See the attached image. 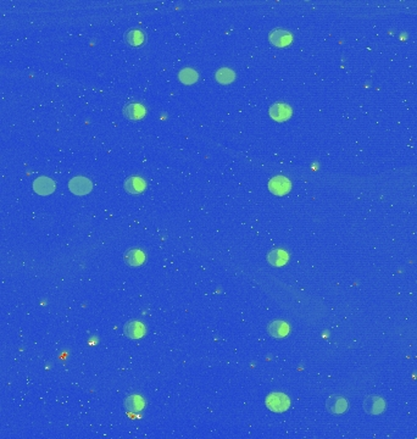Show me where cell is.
I'll return each mask as SVG.
<instances>
[{
    "label": "cell",
    "mask_w": 417,
    "mask_h": 439,
    "mask_svg": "<svg viewBox=\"0 0 417 439\" xmlns=\"http://www.w3.org/2000/svg\"><path fill=\"white\" fill-rule=\"evenodd\" d=\"M266 406L274 413H284L289 409L290 399L282 393H272L266 398Z\"/></svg>",
    "instance_id": "6da1fadb"
},
{
    "label": "cell",
    "mask_w": 417,
    "mask_h": 439,
    "mask_svg": "<svg viewBox=\"0 0 417 439\" xmlns=\"http://www.w3.org/2000/svg\"><path fill=\"white\" fill-rule=\"evenodd\" d=\"M364 409L369 415H379L385 410V400L378 395H369L364 400Z\"/></svg>",
    "instance_id": "7a4b0ae2"
},
{
    "label": "cell",
    "mask_w": 417,
    "mask_h": 439,
    "mask_svg": "<svg viewBox=\"0 0 417 439\" xmlns=\"http://www.w3.org/2000/svg\"><path fill=\"white\" fill-rule=\"evenodd\" d=\"M69 188L73 194L85 195L91 192L92 188H93V184H92L91 180H88L87 177L77 176V177H73L72 180L70 181Z\"/></svg>",
    "instance_id": "3957f363"
},
{
    "label": "cell",
    "mask_w": 417,
    "mask_h": 439,
    "mask_svg": "<svg viewBox=\"0 0 417 439\" xmlns=\"http://www.w3.org/2000/svg\"><path fill=\"white\" fill-rule=\"evenodd\" d=\"M326 409L333 415H340L348 410V400L340 395H332L326 400Z\"/></svg>",
    "instance_id": "277c9868"
},
{
    "label": "cell",
    "mask_w": 417,
    "mask_h": 439,
    "mask_svg": "<svg viewBox=\"0 0 417 439\" xmlns=\"http://www.w3.org/2000/svg\"><path fill=\"white\" fill-rule=\"evenodd\" d=\"M292 188L289 180L283 176L274 177L269 182V189L276 195H284Z\"/></svg>",
    "instance_id": "5b68a950"
},
{
    "label": "cell",
    "mask_w": 417,
    "mask_h": 439,
    "mask_svg": "<svg viewBox=\"0 0 417 439\" xmlns=\"http://www.w3.org/2000/svg\"><path fill=\"white\" fill-rule=\"evenodd\" d=\"M56 188V184L49 177H38L33 182V190L39 195H49Z\"/></svg>",
    "instance_id": "8992f818"
},
{
    "label": "cell",
    "mask_w": 417,
    "mask_h": 439,
    "mask_svg": "<svg viewBox=\"0 0 417 439\" xmlns=\"http://www.w3.org/2000/svg\"><path fill=\"white\" fill-rule=\"evenodd\" d=\"M270 116L277 122L286 121V120L292 116V109H290V106L288 105V104L284 103L274 104V105L270 107Z\"/></svg>",
    "instance_id": "52a82bcc"
},
{
    "label": "cell",
    "mask_w": 417,
    "mask_h": 439,
    "mask_svg": "<svg viewBox=\"0 0 417 439\" xmlns=\"http://www.w3.org/2000/svg\"><path fill=\"white\" fill-rule=\"evenodd\" d=\"M270 42L276 47H287L292 43V33L286 30H275L270 33Z\"/></svg>",
    "instance_id": "ba28073f"
},
{
    "label": "cell",
    "mask_w": 417,
    "mask_h": 439,
    "mask_svg": "<svg viewBox=\"0 0 417 439\" xmlns=\"http://www.w3.org/2000/svg\"><path fill=\"white\" fill-rule=\"evenodd\" d=\"M124 332H125L126 336L128 337V338L138 339V338H142V337H144L146 330H145V326H144L142 322L130 321L125 325Z\"/></svg>",
    "instance_id": "9c48e42d"
},
{
    "label": "cell",
    "mask_w": 417,
    "mask_h": 439,
    "mask_svg": "<svg viewBox=\"0 0 417 439\" xmlns=\"http://www.w3.org/2000/svg\"><path fill=\"white\" fill-rule=\"evenodd\" d=\"M267 332L270 336L274 337V338H284L289 333V325L284 321L276 320L272 321L271 324H269L267 326Z\"/></svg>",
    "instance_id": "30bf717a"
},
{
    "label": "cell",
    "mask_w": 417,
    "mask_h": 439,
    "mask_svg": "<svg viewBox=\"0 0 417 439\" xmlns=\"http://www.w3.org/2000/svg\"><path fill=\"white\" fill-rule=\"evenodd\" d=\"M146 188L145 181L139 176H132L125 181V189L131 194H139Z\"/></svg>",
    "instance_id": "8fae6325"
},
{
    "label": "cell",
    "mask_w": 417,
    "mask_h": 439,
    "mask_svg": "<svg viewBox=\"0 0 417 439\" xmlns=\"http://www.w3.org/2000/svg\"><path fill=\"white\" fill-rule=\"evenodd\" d=\"M124 115L130 120H140L145 116V107L139 103H130L124 107Z\"/></svg>",
    "instance_id": "7c38bea8"
},
{
    "label": "cell",
    "mask_w": 417,
    "mask_h": 439,
    "mask_svg": "<svg viewBox=\"0 0 417 439\" xmlns=\"http://www.w3.org/2000/svg\"><path fill=\"white\" fill-rule=\"evenodd\" d=\"M125 39L128 45H132V47H139V45H142L144 41H145V35H144L142 30L133 28L126 32Z\"/></svg>",
    "instance_id": "4fadbf2b"
},
{
    "label": "cell",
    "mask_w": 417,
    "mask_h": 439,
    "mask_svg": "<svg viewBox=\"0 0 417 439\" xmlns=\"http://www.w3.org/2000/svg\"><path fill=\"white\" fill-rule=\"evenodd\" d=\"M125 261L130 266H140L145 261V255L140 249H130L126 251Z\"/></svg>",
    "instance_id": "5bb4252c"
},
{
    "label": "cell",
    "mask_w": 417,
    "mask_h": 439,
    "mask_svg": "<svg viewBox=\"0 0 417 439\" xmlns=\"http://www.w3.org/2000/svg\"><path fill=\"white\" fill-rule=\"evenodd\" d=\"M125 406L126 409L132 411V413H138V411L143 410V407L145 406V401L140 395H130L125 400Z\"/></svg>",
    "instance_id": "9a60e30c"
},
{
    "label": "cell",
    "mask_w": 417,
    "mask_h": 439,
    "mask_svg": "<svg viewBox=\"0 0 417 439\" xmlns=\"http://www.w3.org/2000/svg\"><path fill=\"white\" fill-rule=\"evenodd\" d=\"M267 260L271 265L282 266L288 261V254L284 250H281V249L274 250L267 255Z\"/></svg>",
    "instance_id": "2e32d148"
},
{
    "label": "cell",
    "mask_w": 417,
    "mask_h": 439,
    "mask_svg": "<svg viewBox=\"0 0 417 439\" xmlns=\"http://www.w3.org/2000/svg\"><path fill=\"white\" fill-rule=\"evenodd\" d=\"M178 78H180V81L182 82V83L193 84V83H195V82H197L198 72L195 71V70L189 69V67H186V69L181 70L180 71Z\"/></svg>",
    "instance_id": "e0dca14e"
},
{
    "label": "cell",
    "mask_w": 417,
    "mask_h": 439,
    "mask_svg": "<svg viewBox=\"0 0 417 439\" xmlns=\"http://www.w3.org/2000/svg\"><path fill=\"white\" fill-rule=\"evenodd\" d=\"M234 72L231 69H227V67H222L216 72V81L220 82L221 84L231 83V82L234 81Z\"/></svg>",
    "instance_id": "ac0fdd59"
}]
</instances>
